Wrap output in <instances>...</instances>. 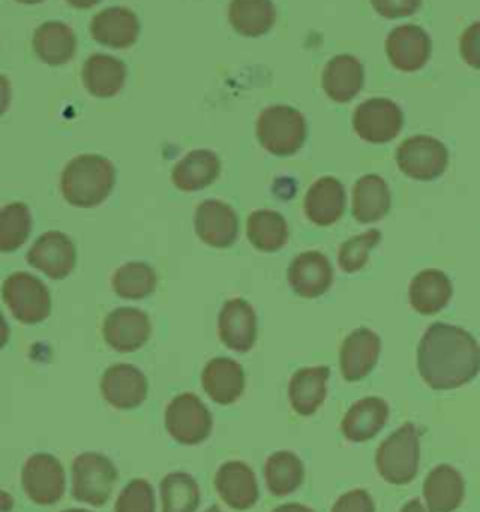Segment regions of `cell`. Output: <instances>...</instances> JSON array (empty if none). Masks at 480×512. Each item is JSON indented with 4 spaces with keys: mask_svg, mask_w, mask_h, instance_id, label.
Segmentation results:
<instances>
[{
    "mask_svg": "<svg viewBox=\"0 0 480 512\" xmlns=\"http://www.w3.org/2000/svg\"><path fill=\"white\" fill-rule=\"evenodd\" d=\"M32 49L40 61L49 66H62L74 59L77 51L75 32L60 21H47L32 36Z\"/></svg>",
    "mask_w": 480,
    "mask_h": 512,
    "instance_id": "30",
    "label": "cell"
},
{
    "mask_svg": "<svg viewBox=\"0 0 480 512\" xmlns=\"http://www.w3.org/2000/svg\"><path fill=\"white\" fill-rule=\"evenodd\" d=\"M15 507V499L12 494L0 490V512H12Z\"/></svg>",
    "mask_w": 480,
    "mask_h": 512,
    "instance_id": "45",
    "label": "cell"
},
{
    "mask_svg": "<svg viewBox=\"0 0 480 512\" xmlns=\"http://www.w3.org/2000/svg\"><path fill=\"white\" fill-rule=\"evenodd\" d=\"M205 512H222V509H218L216 505H212V507H209V509H207Z\"/></svg>",
    "mask_w": 480,
    "mask_h": 512,
    "instance_id": "50",
    "label": "cell"
},
{
    "mask_svg": "<svg viewBox=\"0 0 480 512\" xmlns=\"http://www.w3.org/2000/svg\"><path fill=\"white\" fill-rule=\"evenodd\" d=\"M417 368L435 391L460 389L480 372L479 342L462 327L434 323L420 340Z\"/></svg>",
    "mask_w": 480,
    "mask_h": 512,
    "instance_id": "1",
    "label": "cell"
},
{
    "mask_svg": "<svg viewBox=\"0 0 480 512\" xmlns=\"http://www.w3.org/2000/svg\"><path fill=\"white\" fill-rule=\"evenodd\" d=\"M111 286L120 299L141 301L154 293L158 286V276L147 263L130 261L115 271Z\"/></svg>",
    "mask_w": 480,
    "mask_h": 512,
    "instance_id": "36",
    "label": "cell"
},
{
    "mask_svg": "<svg viewBox=\"0 0 480 512\" xmlns=\"http://www.w3.org/2000/svg\"><path fill=\"white\" fill-rule=\"evenodd\" d=\"M272 512H315L310 509V507H306V505H300V503H285V505H280V507H276Z\"/></svg>",
    "mask_w": 480,
    "mask_h": 512,
    "instance_id": "46",
    "label": "cell"
},
{
    "mask_svg": "<svg viewBox=\"0 0 480 512\" xmlns=\"http://www.w3.org/2000/svg\"><path fill=\"white\" fill-rule=\"evenodd\" d=\"M8 342H10V325H8L4 314L0 312V349L8 346Z\"/></svg>",
    "mask_w": 480,
    "mask_h": 512,
    "instance_id": "44",
    "label": "cell"
},
{
    "mask_svg": "<svg viewBox=\"0 0 480 512\" xmlns=\"http://www.w3.org/2000/svg\"><path fill=\"white\" fill-rule=\"evenodd\" d=\"M344 211V184L334 177H323L315 181L304 197V212L315 226L336 224L344 216Z\"/></svg>",
    "mask_w": 480,
    "mask_h": 512,
    "instance_id": "22",
    "label": "cell"
},
{
    "mask_svg": "<svg viewBox=\"0 0 480 512\" xmlns=\"http://www.w3.org/2000/svg\"><path fill=\"white\" fill-rule=\"evenodd\" d=\"M27 261L47 278L64 280L74 272L77 250L74 241L62 231H47L30 246Z\"/></svg>",
    "mask_w": 480,
    "mask_h": 512,
    "instance_id": "13",
    "label": "cell"
},
{
    "mask_svg": "<svg viewBox=\"0 0 480 512\" xmlns=\"http://www.w3.org/2000/svg\"><path fill=\"white\" fill-rule=\"evenodd\" d=\"M370 2L375 12L387 19L413 16L422 4V0H370Z\"/></svg>",
    "mask_w": 480,
    "mask_h": 512,
    "instance_id": "40",
    "label": "cell"
},
{
    "mask_svg": "<svg viewBox=\"0 0 480 512\" xmlns=\"http://www.w3.org/2000/svg\"><path fill=\"white\" fill-rule=\"evenodd\" d=\"M379 242H381V233L377 229L366 231L364 235H357V237L345 241L338 252V263H340L342 271L353 274V272L364 269L368 263L370 252Z\"/></svg>",
    "mask_w": 480,
    "mask_h": 512,
    "instance_id": "38",
    "label": "cell"
},
{
    "mask_svg": "<svg viewBox=\"0 0 480 512\" xmlns=\"http://www.w3.org/2000/svg\"><path fill=\"white\" fill-rule=\"evenodd\" d=\"M432 55V40L417 25H402L390 32L387 38V57L390 64L405 72H417L426 66Z\"/></svg>",
    "mask_w": 480,
    "mask_h": 512,
    "instance_id": "17",
    "label": "cell"
},
{
    "mask_svg": "<svg viewBox=\"0 0 480 512\" xmlns=\"http://www.w3.org/2000/svg\"><path fill=\"white\" fill-rule=\"evenodd\" d=\"M400 512H426V509H424V505L420 503V499H411V501L405 503Z\"/></svg>",
    "mask_w": 480,
    "mask_h": 512,
    "instance_id": "48",
    "label": "cell"
},
{
    "mask_svg": "<svg viewBox=\"0 0 480 512\" xmlns=\"http://www.w3.org/2000/svg\"><path fill=\"white\" fill-rule=\"evenodd\" d=\"M10 102H12V85L8 77L0 76V117L8 111Z\"/></svg>",
    "mask_w": 480,
    "mask_h": 512,
    "instance_id": "43",
    "label": "cell"
},
{
    "mask_svg": "<svg viewBox=\"0 0 480 512\" xmlns=\"http://www.w3.org/2000/svg\"><path fill=\"white\" fill-rule=\"evenodd\" d=\"M117 182L113 164L100 154H81L68 162L60 175L62 197L79 209L102 205Z\"/></svg>",
    "mask_w": 480,
    "mask_h": 512,
    "instance_id": "2",
    "label": "cell"
},
{
    "mask_svg": "<svg viewBox=\"0 0 480 512\" xmlns=\"http://www.w3.org/2000/svg\"><path fill=\"white\" fill-rule=\"evenodd\" d=\"M32 231V214L25 203H10L0 209V254L17 252Z\"/></svg>",
    "mask_w": 480,
    "mask_h": 512,
    "instance_id": "37",
    "label": "cell"
},
{
    "mask_svg": "<svg viewBox=\"0 0 480 512\" xmlns=\"http://www.w3.org/2000/svg\"><path fill=\"white\" fill-rule=\"evenodd\" d=\"M255 134L265 151L274 156H291L299 152L308 136L306 119L299 109L270 106L261 111Z\"/></svg>",
    "mask_w": 480,
    "mask_h": 512,
    "instance_id": "4",
    "label": "cell"
},
{
    "mask_svg": "<svg viewBox=\"0 0 480 512\" xmlns=\"http://www.w3.org/2000/svg\"><path fill=\"white\" fill-rule=\"evenodd\" d=\"M126 76H128V70L124 62L102 53L89 57L83 64V72H81L85 89L96 98L117 96L126 83Z\"/></svg>",
    "mask_w": 480,
    "mask_h": 512,
    "instance_id": "28",
    "label": "cell"
},
{
    "mask_svg": "<svg viewBox=\"0 0 480 512\" xmlns=\"http://www.w3.org/2000/svg\"><path fill=\"white\" fill-rule=\"evenodd\" d=\"M304 482V464L295 452H272L265 462V484L270 494L285 497L297 492Z\"/></svg>",
    "mask_w": 480,
    "mask_h": 512,
    "instance_id": "33",
    "label": "cell"
},
{
    "mask_svg": "<svg viewBox=\"0 0 480 512\" xmlns=\"http://www.w3.org/2000/svg\"><path fill=\"white\" fill-rule=\"evenodd\" d=\"M21 484L34 505L49 507L59 503L66 492V471L53 454L36 452L23 464Z\"/></svg>",
    "mask_w": 480,
    "mask_h": 512,
    "instance_id": "8",
    "label": "cell"
},
{
    "mask_svg": "<svg viewBox=\"0 0 480 512\" xmlns=\"http://www.w3.org/2000/svg\"><path fill=\"white\" fill-rule=\"evenodd\" d=\"M195 233L212 248H229L239 237V216L224 201L207 199L195 211Z\"/></svg>",
    "mask_w": 480,
    "mask_h": 512,
    "instance_id": "15",
    "label": "cell"
},
{
    "mask_svg": "<svg viewBox=\"0 0 480 512\" xmlns=\"http://www.w3.org/2000/svg\"><path fill=\"white\" fill-rule=\"evenodd\" d=\"M165 430L179 445L194 447L212 434V413L199 396L182 392L165 407Z\"/></svg>",
    "mask_w": 480,
    "mask_h": 512,
    "instance_id": "7",
    "label": "cell"
},
{
    "mask_svg": "<svg viewBox=\"0 0 480 512\" xmlns=\"http://www.w3.org/2000/svg\"><path fill=\"white\" fill-rule=\"evenodd\" d=\"M465 496V482L458 469L447 464L435 467L424 481V499L430 512L456 511Z\"/></svg>",
    "mask_w": 480,
    "mask_h": 512,
    "instance_id": "26",
    "label": "cell"
},
{
    "mask_svg": "<svg viewBox=\"0 0 480 512\" xmlns=\"http://www.w3.org/2000/svg\"><path fill=\"white\" fill-rule=\"evenodd\" d=\"M139 19L130 8L113 6L98 12L90 21L92 38L105 47L126 49L134 46L139 38Z\"/></svg>",
    "mask_w": 480,
    "mask_h": 512,
    "instance_id": "21",
    "label": "cell"
},
{
    "mask_svg": "<svg viewBox=\"0 0 480 512\" xmlns=\"http://www.w3.org/2000/svg\"><path fill=\"white\" fill-rule=\"evenodd\" d=\"M117 481V467L102 452H83L72 464V496L90 507H104Z\"/></svg>",
    "mask_w": 480,
    "mask_h": 512,
    "instance_id": "5",
    "label": "cell"
},
{
    "mask_svg": "<svg viewBox=\"0 0 480 512\" xmlns=\"http://www.w3.org/2000/svg\"><path fill=\"white\" fill-rule=\"evenodd\" d=\"M115 512H156V494L149 481L128 482L115 503Z\"/></svg>",
    "mask_w": 480,
    "mask_h": 512,
    "instance_id": "39",
    "label": "cell"
},
{
    "mask_svg": "<svg viewBox=\"0 0 480 512\" xmlns=\"http://www.w3.org/2000/svg\"><path fill=\"white\" fill-rule=\"evenodd\" d=\"M105 344L119 353H134L145 346L152 336V323L147 312L122 306L109 312L102 325Z\"/></svg>",
    "mask_w": 480,
    "mask_h": 512,
    "instance_id": "12",
    "label": "cell"
},
{
    "mask_svg": "<svg viewBox=\"0 0 480 512\" xmlns=\"http://www.w3.org/2000/svg\"><path fill=\"white\" fill-rule=\"evenodd\" d=\"M404 113L392 100L372 98L355 109L353 128L368 143L383 145L402 132Z\"/></svg>",
    "mask_w": 480,
    "mask_h": 512,
    "instance_id": "10",
    "label": "cell"
},
{
    "mask_svg": "<svg viewBox=\"0 0 480 512\" xmlns=\"http://www.w3.org/2000/svg\"><path fill=\"white\" fill-rule=\"evenodd\" d=\"M390 190L379 175L360 177L353 188V216L360 224H372L390 211Z\"/></svg>",
    "mask_w": 480,
    "mask_h": 512,
    "instance_id": "31",
    "label": "cell"
},
{
    "mask_svg": "<svg viewBox=\"0 0 480 512\" xmlns=\"http://www.w3.org/2000/svg\"><path fill=\"white\" fill-rule=\"evenodd\" d=\"M214 488L220 499L233 511H248L259 499V484L254 469L240 460H229L218 467Z\"/></svg>",
    "mask_w": 480,
    "mask_h": 512,
    "instance_id": "14",
    "label": "cell"
},
{
    "mask_svg": "<svg viewBox=\"0 0 480 512\" xmlns=\"http://www.w3.org/2000/svg\"><path fill=\"white\" fill-rule=\"evenodd\" d=\"M227 16L239 34L259 38L274 27L278 12L272 0H231Z\"/></svg>",
    "mask_w": 480,
    "mask_h": 512,
    "instance_id": "32",
    "label": "cell"
},
{
    "mask_svg": "<svg viewBox=\"0 0 480 512\" xmlns=\"http://www.w3.org/2000/svg\"><path fill=\"white\" fill-rule=\"evenodd\" d=\"M2 301L23 325H38L51 316L49 287L29 272H14L2 284Z\"/></svg>",
    "mask_w": 480,
    "mask_h": 512,
    "instance_id": "6",
    "label": "cell"
},
{
    "mask_svg": "<svg viewBox=\"0 0 480 512\" xmlns=\"http://www.w3.org/2000/svg\"><path fill=\"white\" fill-rule=\"evenodd\" d=\"M201 387L214 404L231 406L246 389L244 368L229 357H216L203 368Z\"/></svg>",
    "mask_w": 480,
    "mask_h": 512,
    "instance_id": "20",
    "label": "cell"
},
{
    "mask_svg": "<svg viewBox=\"0 0 480 512\" xmlns=\"http://www.w3.org/2000/svg\"><path fill=\"white\" fill-rule=\"evenodd\" d=\"M419 460V430L413 422L402 424L375 452L379 475L394 486H404L417 477Z\"/></svg>",
    "mask_w": 480,
    "mask_h": 512,
    "instance_id": "3",
    "label": "cell"
},
{
    "mask_svg": "<svg viewBox=\"0 0 480 512\" xmlns=\"http://www.w3.org/2000/svg\"><path fill=\"white\" fill-rule=\"evenodd\" d=\"M334 272L329 257L321 252H304L295 257L287 269V282L304 299H317L332 286Z\"/></svg>",
    "mask_w": 480,
    "mask_h": 512,
    "instance_id": "19",
    "label": "cell"
},
{
    "mask_svg": "<svg viewBox=\"0 0 480 512\" xmlns=\"http://www.w3.org/2000/svg\"><path fill=\"white\" fill-rule=\"evenodd\" d=\"M330 512H375V503L366 490H351L340 497Z\"/></svg>",
    "mask_w": 480,
    "mask_h": 512,
    "instance_id": "41",
    "label": "cell"
},
{
    "mask_svg": "<svg viewBox=\"0 0 480 512\" xmlns=\"http://www.w3.org/2000/svg\"><path fill=\"white\" fill-rule=\"evenodd\" d=\"M100 391L109 406L120 411H132L145 404L149 396V381L134 364L119 362L105 370L100 379Z\"/></svg>",
    "mask_w": 480,
    "mask_h": 512,
    "instance_id": "11",
    "label": "cell"
},
{
    "mask_svg": "<svg viewBox=\"0 0 480 512\" xmlns=\"http://www.w3.org/2000/svg\"><path fill=\"white\" fill-rule=\"evenodd\" d=\"M222 162L218 154L207 149L188 152L171 173V181L180 192H197L220 177Z\"/></svg>",
    "mask_w": 480,
    "mask_h": 512,
    "instance_id": "29",
    "label": "cell"
},
{
    "mask_svg": "<svg viewBox=\"0 0 480 512\" xmlns=\"http://www.w3.org/2000/svg\"><path fill=\"white\" fill-rule=\"evenodd\" d=\"M387 421V402L377 396H368L349 407L342 421V434L351 443H364L377 436L385 428Z\"/></svg>",
    "mask_w": 480,
    "mask_h": 512,
    "instance_id": "24",
    "label": "cell"
},
{
    "mask_svg": "<svg viewBox=\"0 0 480 512\" xmlns=\"http://www.w3.org/2000/svg\"><path fill=\"white\" fill-rule=\"evenodd\" d=\"M396 164L413 181H434L449 166V151L435 137H409L396 151Z\"/></svg>",
    "mask_w": 480,
    "mask_h": 512,
    "instance_id": "9",
    "label": "cell"
},
{
    "mask_svg": "<svg viewBox=\"0 0 480 512\" xmlns=\"http://www.w3.org/2000/svg\"><path fill=\"white\" fill-rule=\"evenodd\" d=\"M330 370L327 366L300 368L289 381V404L300 417L314 415L327 398Z\"/></svg>",
    "mask_w": 480,
    "mask_h": 512,
    "instance_id": "23",
    "label": "cell"
},
{
    "mask_svg": "<svg viewBox=\"0 0 480 512\" xmlns=\"http://www.w3.org/2000/svg\"><path fill=\"white\" fill-rule=\"evenodd\" d=\"M246 235L259 252H278L289 239V227L284 216L276 211H254L246 222Z\"/></svg>",
    "mask_w": 480,
    "mask_h": 512,
    "instance_id": "34",
    "label": "cell"
},
{
    "mask_svg": "<svg viewBox=\"0 0 480 512\" xmlns=\"http://www.w3.org/2000/svg\"><path fill=\"white\" fill-rule=\"evenodd\" d=\"M15 2H19V4H40V2H45V0H15Z\"/></svg>",
    "mask_w": 480,
    "mask_h": 512,
    "instance_id": "49",
    "label": "cell"
},
{
    "mask_svg": "<svg viewBox=\"0 0 480 512\" xmlns=\"http://www.w3.org/2000/svg\"><path fill=\"white\" fill-rule=\"evenodd\" d=\"M381 353V338L372 329L360 327L345 336L340 347V372L345 381L355 383L370 376Z\"/></svg>",
    "mask_w": 480,
    "mask_h": 512,
    "instance_id": "18",
    "label": "cell"
},
{
    "mask_svg": "<svg viewBox=\"0 0 480 512\" xmlns=\"http://www.w3.org/2000/svg\"><path fill=\"white\" fill-rule=\"evenodd\" d=\"M60 512H90V511H85V509H66V511H60Z\"/></svg>",
    "mask_w": 480,
    "mask_h": 512,
    "instance_id": "51",
    "label": "cell"
},
{
    "mask_svg": "<svg viewBox=\"0 0 480 512\" xmlns=\"http://www.w3.org/2000/svg\"><path fill=\"white\" fill-rule=\"evenodd\" d=\"M218 336L227 349L248 353L257 342V314L244 299H229L218 314Z\"/></svg>",
    "mask_w": 480,
    "mask_h": 512,
    "instance_id": "16",
    "label": "cell"
},
{
    "mask_svg": "<svg viewBox=\"0 0 480 512\" xmlns=\"http://www.w3.org/2000/svg\"><path fill=\"white\" fill-rule=\"evenodd\" d=\"M460 53L471 68L480 70V21L465 29L460 38Z\"/></svg>",
    "mask_w": 480,
    "mask_h": 512,
    "instance_id": "42",
    "label": "cell"
},
{
    "mask_svg": "<svg viewBox=\"0 0 480 512\" xmlns=\"http://www.w3.org/2000/svg\"><path fill=\"white\" fill-rule=\"evenodd\" d=\"M162 512H195L201 505V488L186 471L165 475L160 484Z\"/></svg>",
    "mask_w": 480,
    "mask_h": 512,
    "instance_id": "35",
    "label": "cell"
},
{
    "mask_svg": "<svg viewBox=\"0 0 480 512\" xmlns=\"http://www.w3.org/2000/svg\"><path fill=\"white\" fill-rule=\"evenodd\" d=\"M66 2L77 10H89V8H94L96 4H100L102 0H66Z\"/></svg>",
    "mask_w": 480,
    "mask_h": 512,
    "instance_id": "47",
    "label": "cell"
},
{
    "mask_svg": "<svg viewBox=\"0 0 480 512\" xmlns=\"http://www.w3.org/2000/svg\"><path fill=\"white\" fill-rule=\"evenodd\" d=\"M321 85L332 102L347 104L362 91L364 68L355 57L338 55L325 66Z\"/></svg>",
    "mask_w": 480,
    "mask_h": 512,
    "instance_id": "25",
    "label": "cell"
},
{
    "mask_svg": "<svg viewBox=\"0 0 480 512\" xmlns=\"http://www.w3.org/2000/svg\"><path fill=\"white\" fill-rule=\"evenodd\" d=\"M452 299V282L445 272L426 269L419 272L409 286V302L422 316H434Z\"/></svg>",
    "mask_w": 480,
    "mask_h": 512,
    "instance_id": "27",
    "label": "cell"
}]
</instances>
